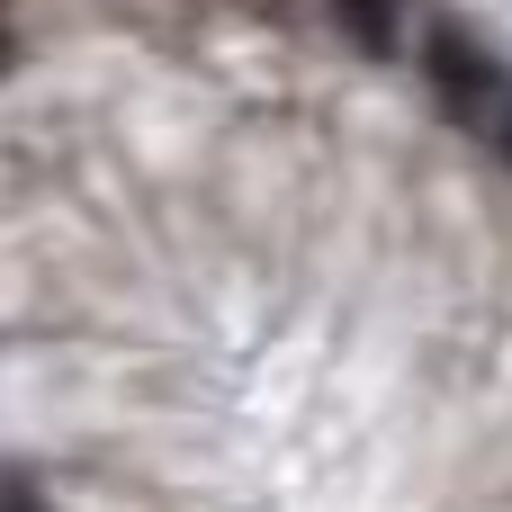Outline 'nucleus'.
I'll list each match as a JSON object with an SVG mask.
<instances>
[{"instance_id":"nucleus-1","label":"nucleus","mask_w":512,"mask_h":512,"mask_svg":"<svg viewBox=\"0 0 512 512\" xmlns=\"http://www.w3.org/2000/svg\"><path fill=\"white\" fill-rule=\"evenodd\" d=\"M423 72H432V90H441V108H450L459 126H486V108L504 99V81H512L459 18H432V36H423Z\"/></svg>"},{"instance_id":"nucleus-2","label":"nucleus","mask_w":512,"mask_h":512,"mask_svg":"<svg viewBox=\"0 0 512 512\" xmlns=\"http://www.w3.org/2000/svg\"><path fill=\"white\" fill-rule=\"evenodd\" d=\"M333 27L360 54H396L405 45V0H333Z\"/></svg>"},{"instance_id":"nucleus-3","label":"nucleus","mask_w":512,"mask_h":512,"mask_svg":"<svg viewBox=\"0 0 512 512\" xmlns=\"http://www.w3.org/2000/svg\"><path fill=\"white\" fill-rule=\"evenodd\" d=\"M0 512H54V504H45L27 477H0Z\"/></svg>"},{"instance_id":"nucleus-4","label":"nucleus","mask_w":512,"mask_h":512,"mask_svg":"<svg viewBox=\"0 0 512 512\" xmlns=\"http://www.w3.org/2000/svg\"><path fill=\"white\" fill-rule=\"evenodd\" d=\"M0 18H9V0H0Z\"/></svg>"}]
</instances>
